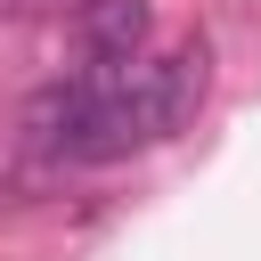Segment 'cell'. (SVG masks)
Wrapping results in <instances>:
<instances>
[{
    "instance_id": "cell-1",
    "label": "cell",
    "mask_w": 261,
    "mask_h": 261,
    "mask_svg": "<svg viewBox=\"0 0 261 261\" xmlns=\"http://www.w3.org/2000/svg\"><path fill=\"white\" fill-rule=\"evenodd\" d=\"M204 90H212V41H204V33L171 41L155 65L139 57V65L98 98V114H90V130H82V155H73V163H114V155H139V147L179 139V130L196 122Z\"/></svg>"
},
{
    "instance_id": "cell-3",
    "label": "cell",
    "mask_w": 261,
    "mask_h": 261,
    "mask_svg": "<svg viewBox=\"0 0 261 261\" xmlns=\"http://www.w3.org/2000/svg\"><path fill=\"white\" fill-rule=\"evenodd\" d=\"M147 24H155L147 0H82V16H73V33H82V65H106V73L139 65Z\"/></svg>"
},
{
    "instance_id": "cell-2",
    "label": "cell",
    "mask_w": 261,
    "mask_h": 261,
    "mask_svg": "<svg viewBox=\"0 0 261 261\" xmlns=\"http://www.w3.org/2000/svg\"><path fill=\"white\" fill-rule=\"evenodd\" d=\"M122 73H130V65H122ZM122 73H106V65H82V73H65V82L33 90V98H24V147H33V155H49V163H73V155H82V130H90V114H98V98H106Z\"/></svg>"
}]
</instances>
